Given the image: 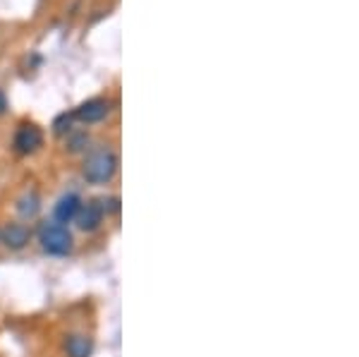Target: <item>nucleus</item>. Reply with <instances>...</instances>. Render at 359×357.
I'll use <instances>...</instances> for the list:
<instances>
[{
    "instance_id": "nucleus-1",
    "label": "nucleus",
    "mask_w": 359,
    "mask_h": 357,
    "mask_svg": "<svg viewBox=\"0 0 359 357\" xmlns=\"http://www.w3.org/2000/svg\"><path fill=\"white\" fill-rule=\"evenodd\" d=\"M115 170H118V156H115L111 149L101 147V149H94V151L84 159L82 175L91 185H106V182L113 180Z\"/></svg>"
},
{
    "instance_id": "nucleus-2",
    "label": "nucleus",
    "mask_w": 359,
    "mask_h": 357,
    "mask_svg": "<svg viewBox=\"0 0 359 357\" xmlns=\"http://www.w3.org/2000/svg\"><path fill=\"white\" fill-rule=\"evenodd\" d=\"M39 243L41 250L50 257H67L74 247V238L67 226L57 221H43L39 226Z\"/></svg>"
},
{
    "instance_id": "nucleus-3",
    "label": "nucleus",
    "mask_w": 359,
    "mask_h": 357,
    "mask_svg": "<svg viewBox=\"0 0 359 357\" xmlns=\"http://www.w3.org/2000/svg\"><path fill=\"white\" fill-rule=\"evenodd\" d=\"M103 218H106V211H103L101 201H86V204L82 201V209H79L74 223L82 233H94L103 226Z\"/></svg>"
},
{
    "instance_id": "nucleus-4",
    "label": "nucleus",
    "mask_w": 359,
    "mask_h": 357,
    "mask_svg": "<svg viewBox=\"0 0 359 357\" xmlns=\"http://www.w3.org/2000/svg\"><path fill=\"white\" fill-rule=\"evenodd\" d=\"M43 147V132L36 125H20L15 132V149L20 154H34Z\"/></svg>"
},
{
    "instance_id": "nucleus-5",
    "label": "nucleus",
    "mask_w": 359,
    "mask_h": 357,
    "mask_svg": "<svg viewBox=\"0 0 359 357\" xmlns=\"http://www.w3.org/2000/svg\"><path fill=\"white\" fill-rule=\"evenodd\" d=\"M108 113H111V101H106V99H89V101H84L72 115L79 120V123L91 125V123H101V120H106Z\"/></svg>"
},
{
    "instance_id": "nucleus-6",
    "label": "nucleus",
    "mask_w": 359,
    "mask_h": 357,
    "mask_svg": "<svg viewBox=\"0 0 359 357\" xmlns=\"http://www.w3.org/2000/svg\"><path fill=\"white\" fill-rule=\"evenodd\" d=\"M79 209H82V197H79V194H74V192L62 194L53 209V216H55L53 221L62 223V226H65V223H72L74 218H77Z\"/></svg>"
},
{
    "instance_id": "nucleus-7",
    "label": "nucleus",
    "mask_w": 359,
    "mask_h": 357,
    "mask_svg": "<svg viewBox=\"0 0 359 357\" xmlns=\"http://www.w3.org/2000/svg\"><path fill=\"white\" fill-rule=\"evenodd\" d=\"M29 238H32V230H29L25 223H10L5 230H0V243H3L8 250H22L27 247Z\"/></svg>"
},
{
    "instance_id": "nucleus-8",
    "label": "nucleus",
    "mask_w": 359,
    "mask_h": 357,
    "mask_svg": "<svg viewBox=\"0 0 359 357\" xmlns=\"http://www.w3.org/2000/svg\"><path fill=\"white\" fill-rule=\"evenodd\" d=\"M65 350L69 357H91V350H94V343H91L89 336H82V333H72L65 341Z\"/></svg>"
},
{
    "instance_id": "nucleus-9",
    "label": "nucleus",
    "mask_w": 359,
    "mask_h": 357,
    "mask_svg": "<svg viewBox=\"0 0 359 357\" xmlns=\"http://www.w3.org/2000/svg\"><path fill=\"white\" fill-rule=\"evenodd\" d=\"M39 211H41V199H39L36 192H27L17 201V214L22 218H36Z\"/></svg>"
},
{
    "instance_id": "nucleus-10",
    "label": "nucleus",
    "mask_w": 359,
    "mask_h": 357,
    "mask_svg": "<svg viewBox=\"0 0 359 357\" xmlns=\"http://www.w3.org/2000/svg\"><path fill=\"white\" fill-rule=\"evenodd\" d=\"M86 144H89V137H86L84 132H82V135H72V137H69L67 149H69L72 154H77V151H84Z\"/></svg>"
},
{
    "instance_id": "nucleus-11",
    "label": "nucleus",
    "mask_w": 359,
    "mask_h": 357,
    "mask_svg": "<svg viewBox=\"0 0 359 357\" xmlns=\"http://www.w3.org/2000/svg\"><path fill=\"white\" fill-rule=\"evenodd\" d=\"M74 115H60V118L53 123V132L55 135H65V132H69V123H72Z\"/></svg>"
},
{
    "instance_id": "nucleus-12",
    "label": "nucleus",
    "mask_w": 359,
    "mask_h": 357,
    "mask_svg": "<svg viewBox=\"0 0 359 357\" xmlns=\"http://www.w3.org/2000/svg\"><path fill=\"white\" fill-rule=\"evenodd\" d=\"M5 108H8V101H5L3 91H0V113H5Z\"/></svg>"
}]
</instances>
